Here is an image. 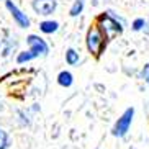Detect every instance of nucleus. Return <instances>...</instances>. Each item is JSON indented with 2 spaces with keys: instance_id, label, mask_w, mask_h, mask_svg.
Returning a JSON list of instances; mask_svg holds the SVG:
<instances>
[{
  "instance_id": "obj_1",
  "label": "nucleus",
  "mask_w": 149,
  "mask_h": 149,
  "mask_svg": "<svg viewBox=\"0 0 149 149\" xmlns=\"http://www.w3.org/2000/svg\"><path fill=\"white\" fill-rule=\"evenodd\" d=\"M125 25H126V22L120 15H115V12H111V10L102 13L100 17L97 18V26L102 31V35L105 36L107 41L113 40V38L121 35Z\"/></svg>"
},
{
  "instance_id": "obj_2",
  "label": "nucleus",
  "mask_w": 149,
  "mask_h": 149,
  "mask_svg": "<svg viewBox=\"0 0 149 149\" xmlns=\"http://www.w3.org/2000/svg\"><path fill=\"white\" fill-rule=\"evenodd\" d=\"M107 44L105 36L102 35V31L98 30V26H92L87 31V36H85V46H87V51L93 56H100L103 48Z\"/></svg>"
},
{
  "instance_id": "obj_3",
  "label": "nucleus",
  "mask_w": 149,
  "mask_h": 149,
  "mask_svg": "<svg viewBox=\"0 0 149 149\" xmlns=\"http://www.w3.org/2000/svg\"><path fill=\"white\" fill-rule=\"evenodd\" d=\"M133 118H134V107H128L121 113V116L115 121L113 128H111V134L115 138H125L130 131V128H131Z\"/></svg>"
},
{
  "instance_id": "obj_4",
  "label": "nucleus",
  "mask_w": 149,
  "mask_h": 149,
  "mask_svg": "<svg viewBox=\"0 0 149 149\" xmlns=\"http://www.w3.org/2000/svg\"><path fill=\"white\" fill-rule=\"evenodd\" d=\"M18 49V38L15 35H12L10 31H3L0 35V56L7 59L13 53H17Z\"/></svg>"
},
{
  "instance_id": "obj_5",
  "label": "nucleus",
  "mask_w": 149,
  "mask_h": 149,
  "mask_svg": "<svg viewBox=\"0 0 149 149\" xmlns=\"http://www.w3.org/2000/svg\"><path fill=\"white\" fill-rule=\"evenodd\" d=\"M26 44H28V49L36 56V59L38 57H46L49 54V44L40 35H28Z\"/></svg>"
},
{
  "instance_id": "obj_6",
  "label": "nucleus",
  "mask_w": 149,
  "mask_h": 149,
  "mask_svg": "<svg viewBox=\"0 0 149 149\" xmlns=\"http://www.w3.org/2000/svg\"><path fill=\"white\" fill-rule=\"evenodd\" d=\"M5 7H7V10L10 12V15H12V18H13V22L17 23L20 28H30L31 26V20L30 17H28L23 10H20L17 7V5L12 2V0H5Z\"/></svg>"
},
{
  "instance_id": "obj_7",
  "label": "nucleus",
  "mask_w": 149,
  "mask_h": 149,
  "mask_svg": "<svg viewBox=\"0 0 149 149\" xmlns=\"http://www.w3.org/2000/svg\"><path fill=\"white\" fill-rule=\"evenodd\" d=\"M31 8L38 17H51L57 10V0H31Z\"/></svg>"
},
{
  "instance_id": "obj_8",
  "label": "nucleus",
  "mask_w": 149,
  "mask_h": 149,
  "mask_svg": "<svg viewBox=\"0 0 149 149\" xmlns=\"http://www.w3.org/2000/svg\"><path fill=\"white\" fill-rule=\"evenodd\" d=\"M15 121L20 128H30L33 125V115L28 110L17 108L15 110Z\"/></svg>"
},
{
  "instance_id": "obj_9",
  "label": "nucleus",
  "mask_w": 149,
  "mask_h": 149,
  "mask_svg": "<svg viewBox=\"0 0 149 149\" xmlns=\"http://www.w3.org/2000/svg\"><path fill=\"white\" fill-rule=\"evenodd\" d=\"M59 30V22L56 20H44L40 23V31L44 35H54Z\"/></svg>"
},
{
  "instance_id": "obj_10",
  "label": "nucleus",
  "mask_w": 149,
  "mask_h": 149,
  "mask_svg": "<svg viewBox=\"0 0 149 149\" xmlns=\"http://www.w3.org/2000/svg\"><path fill=\"white\" fill-rule=\"evenodd\" d=\"M57 84L64 88L72 87V84H74V75H72V72H69V70H61L57 74Z\"/></svg>"
},
{
  "instance_id": "obj_11",
  "label": "nucleus",
  "mask_w": 149,
  "mask_h": 149,
  "mask_svg": "<svg viewBox=\"0 0 149 149\" xmlns=\"http://www.w3.org/2000/svg\"><path fill=\"white\" fill-rule=\"evenodd\" d=\"M12 146V136L5 128H0V149H10Z\"/></svg>"
},
{
  "instance_id": "obj_12",
  "label": "nucleus",
  "mask_w": 149,
  "mask_h": 149,
  "mask_svg": "<svg viewBox=\"0 0 149 149\" xmlns=\"http://www.w3.org/2000/svg\"><path fill=\"white\" fill-rule=\"evenodd\" d=\"M33 59H36V56L31 53L30 49L20 51V53L17 54V64H26V62H31Z\"/></svg>"
},
{
  "instance_id": "obj_13",
  "label": "nucleus",
  "mask_w": 149,
  "mask_h": 149,
  "mask_svg": "<svg viewBox=\"0 0 149 149\" xmlns=\"http://www.w3.org/2000/svg\"><path fill=\"white\" fill-rule=\"evenodd\" d=\"M66 62L69 64V66H77V64L80 62V56L74 48H69L66 51Z\"/></svg>"
},
{
  "instance_id": "obj_14",
  "label": "nucleus",
  "mask_w": 149,
  "mask_h": 149,
  "mask_svg": "<svg viewBox=\"0 0 149 149\" xmlns=\"http://www.w3.org/2000/svg\"><path fill=\"white\" fill-rule=\"evenodd\" d=\"M84 7H85V2H84V0H74V3H72V7H70V10H69V15L72 18L79 17L84 12Z\"/></svg>"
},
{
  "instance_id": "obj_15",
  "label": "nucleus",
  "mask_w": 149,
  "mask_h": 149,
  "mask_svg": "<svg viewBox=\"0 0 149 149\" xmlns=\"http://www.w3.org/2000/svg\"><path fill=\"white\" fill-rule=\"evenodd\" d=\"M146 26V20L144 18H136L134 22L131 23V30L133 31H143Z\"/></svg>"
},
{
  "instance_id": "obj_16",
  "label": "nucleus",
  "mask_w": 149,
  "mask_h": 149,
  "mask_svg": "<svg viewBox=\"0 0 149 149\" xmlns=\"http://www.w3.org/2000/svg\"><path fill=\"white\" fill-rule=\"evenodd\" d=\"M138 77H139L144 84H148V85H149V64H144V66H143V69L139 70Z\"/></svg>"
},
{
  "instance_id": "obj_17",
  "label": "nucleus",
  "mask_w": 149,
  "mask_h": 149,
  "mask_svg": "<svg viewBox=\"0 0 149 149\" xmlns=\"http://www.w3.org/2000/svg\"><path fill=\"white\" fill-rule=\"evenodd\" d=\"M143 31H144L146 36H149V20H146V26H144V30H143Z\"/></svg>"
},
{
  "instance_id": "obj_18",
  "label": "nucleus",
  "mask_w": 149,
  "mask_h": 149,
  "mask_svg": "<svg viewBox=\"0 0 149 149\" xmlns=\"http://www.w3.org/2000/svg\"><path fill=\"white\" fill-rule=\"evenodd\" d=\"M3 110H5V103H3V102H2V100H0V113H2Z\"/></svg>"
}]
</instances>
